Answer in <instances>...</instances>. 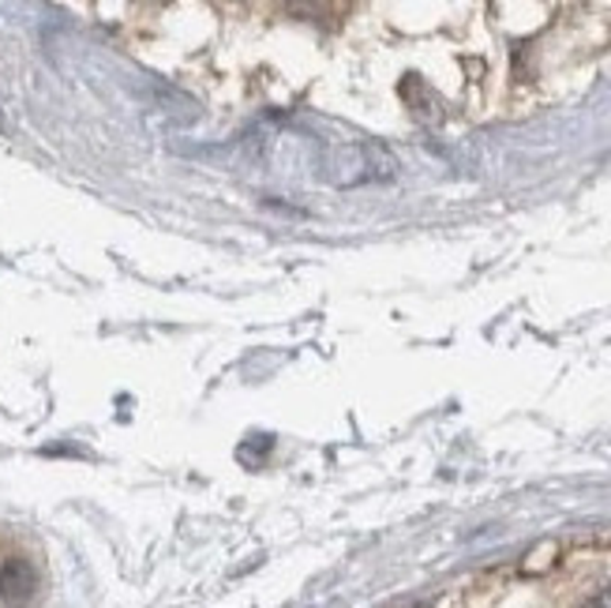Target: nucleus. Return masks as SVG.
Wrapping results in <instances>:
<instances>
[{
	"instance_id": "1",
	"label": "nucleus",
	"mask_w": 611,
	"mask_h": 608,
	"mask_svg": "<svg viewBox=\"0 0 611 608\" xmlns=\"http://www.w3.org/2000/svg\"><path fill=\"white\" fill-rule=\"evenodd\" d=\"M327 177L338 180V185H365V180H387V177H394V158H390L387 150L376 147V144L338 147L330 155Z\"/></svg>"
},
{
	"instance_id": "2",
	"label": "nucleus",
	"mask_w": 611,
	"mask_h": 608,
	"mask_svg": "<svg viewBox=\"0 0 611 608\" xmlns=\"http://www.w3.org/2000/svg\"><path fill=\"white\" fill-rule=\"evenodd\" d=\"M42 594V575L27 556L0 559V605L4 608H31Z\"/></svg>"
},
{
	"instance_id": "3",
	"label": "nucleus",
	"mask_w": 611,
	"mask_h": 608,
	"mask_svg": "<svg viewBox=\"0 0 611 608\" xmlns=\"http://www.w3.org/2000/svg\"><path fill=\"white\" fill-rule=\"evenodd\" d=\"M581 608H611V586H604V590H600V594H593V597H589V601L581 605Z\"/></svg>"
}]
</instances>
